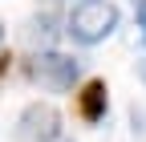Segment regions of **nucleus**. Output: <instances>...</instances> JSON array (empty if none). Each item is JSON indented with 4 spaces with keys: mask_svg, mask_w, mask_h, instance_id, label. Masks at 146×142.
<instances>
[{
    "mask_svg": "<svg viewBox=\"0 0 146 142\" xmlns=\"http://www.w3.org/2000/svg\"><path fill=\"white\" fill-rule=\"evenodd\" d=\"M114 29H118V8L110 0H81L65 16V33L77 45H102Z\"/></svg>",
    "mask_w": 146,
    "mask_h": 142,
    "instance_id": "1",
    "label": "nucleus"
},
{
    "mask_svg": "<svg viewBox=\"0 0 146 142\" xmlns=\"http://www.w3.org/2000/svg\"><path fill=\"white\" fill-rule=\"evenodd\" d=\"M25 69H29V77L36 85H45V90H53V94H65V90H73V81H77L81 61H73L69 53H57V49H41V53L29 57Z\"/></svg>",
    "mask_w": 146,
    "mask_h": 142,
    "instance_id": "2",
    "label": "nucleus"
},
{
    "mask_svg": "<svg viewBox=\"0 0 146 142\" xmlns=\"http://www.w3.org/2000/svg\"><path fill=\"white\" fill-rule=\"evenodd\" d=\"M16 142H61V114L49 102H33L16 118Z\"/></svg>",
    "mask_w": 146,
    "mask_h": 142,
    "instance_id": "3",
    "label": "nucleus"
},
{
    "mask_svg": "<svg viewBox=\"0 0 146 142\" xmlns=\"http://www.w3.org/2000/svg\"><path fill=\"white\" fill-rule=\"evenodd\" d=\"M110 110V90H106V81L94 77V81H85L81 85V94H77V114L85 122H102Z\"/></svg>",
    "mask_w": 146,
    "mask_h": 142,
    "instance_id": "4",
    "label": "nucleus"
},
{
    "mask_svg": "<svg viewBox=\"0 0 146 142\" xmlns=\"http://www.w3.org/2000/svg\"><path fill=\"white\" fill-rule=\"evenodd\" d=\"M134 12H138V25L146 29V0H134Z\"/></svg>",
    "mask_w": 146,
    "mask_h": 142,
    "instance_id": "5",
    "label": "nucleus"
},
{
    "mask_svg": "<svg viewBox=\"0 0 146 142\" xmlns=\"http://www.w3.org/2000/svg\"><path fill=\"white\" fill-rule=\"evenodd\" d=\"M8 61H12V57H4V53H0V77L8 73Z\"/></svg>",
    "mask_w": 146,
    "mask_h": 142,
    "instance_id": "6",
    "label": "nucleus"
},
{
    "mask_svg": "<svg viewBox=\"0 0 146 142\" xmlns=\"http://www.w3.org/2000/svg\"><path fill=\"white\" fill-rule=\"evenodd\" d=\"M0 41H4V25H0Z\"/></svg>",
    "mask_w": 146,
    "mask_h": 142,
    "instance_id": "7",
    "label": "nucleus"
},
{
    "mask_svg": "<svg viewBox=\"0 0 146 142\" xmlns=\"http://www.w3.org/2000/svg\"><path fill=\"white\" fill-rule=\"evenodd\" d=\"M142 81H146V65H142Z\"/></svg>",
    "mask_w": 146,
    "mask_h": 142,
    "instance_id": "8",
    "label": "nucleus"
}]
</instances>
